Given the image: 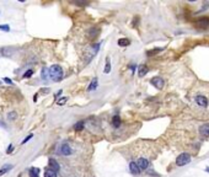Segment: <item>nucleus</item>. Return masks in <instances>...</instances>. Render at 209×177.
Instances as JSON below:
<instances>
[{
    "label": "nucleus",
    "instance_id": "1",
    "mask_svg": "<svg viewBox=\"0 0 209 177\" xmlns=\"http://www.w3.org/2000/svg\"><path fill=\"white\" fill-rule=\"evenodd\" d=\"M48 72H49L50 79H52L53 81H55V83H58V81H60L63 79V69H62L60 65L54 64L48 69Z\"/></svg>",
    "mask_w": 209,
    "mask_h": 177
},
{
    "label": "nucleus",
    "instance_id": "2",
    "mask_svg": "<svg viewBox=\"0 0 209 177\" xmlns=\"http://www.w3.org/2000/svg\"><path fill=\"white\" fill-rule=\"evenodd\" d=\"M188 162H191V155L187 154V153L180 154L179 156H177V159H176L177 166H185V165H187Z\"/></svg>",
    "mask_w": 209,
    "mask_h": 177
},
{
    "label": "nucleus",
    "instance_id": "3",
    "mask_svg": "<svg viewBox=\"0 0 209 177\" xmlns=\"http://www.w3.org/2000/svg\"><path fill=\"white\" fill-rule=\"evenodd\" d=\"M150 84L153 85L155 88H157V90H161V88L164 87V85H165V81H164V79L159 78V76H155L150 80Z\"/></svg>",
    "mask_w": 209,
    "mask_h": 177
},
{
    "label": "nucleus",
    "instance_id": "4",
    "mask_svg": "<svg viewBox=\"0 0 209 177\" xmlns=\"http://www.w3.org/2000/svg\"><path fill=\"white\" fill-rule=\"evenodd\" d=\"M196 26L200 30H208L209 28V17H202L196 22Z\"/></svg>",
    "mask_w": 209,
    "mask_h": 177
},
{
    "label": "nucleus",
    "instance_id": "5",
    "mask_svg": "<svg viewBox=\"0 0 209 177\" xmlns=\"http://www.w3.org/2000/svg\"><path fill=\"white\" fill-rule=\"evenodd\" d=\"M100 46H101L100 43H96V44H94V46L90 48V52H89V54H87V58H86V60H87V62H91L94 57L97 54L98 49H100Z\"/></svg>",
    "mask_w": 209,
    "mask_h": 177
},
{
    "label": "nucleus",
    "instance_id": "6",
    "mask_svg": "<svg viewBox=\"0 0 209 177\" xmlns=\"http://www.w3.org/2000/svg\"><path fill=\"white\" fill-rule=\"evenodd\" d=\"M59 153H60L62 155H64V156H69V155L73 153V150H72V148H70V145L65 143V144H63L62 147H60Z\"/></svg>",
    "mask_w": 209,
    "mask_h": 177
},
{
    "label": "nucleus",
    "instance_id": "7",
    "mask_svg": "<svg viewBox=\"0 0 209 177\" xmlns=\"http://www.w3.org/2000/svg\"><path fill=\"white\" fill-rule=\"evenodd\" d=\"M199 134L203 138H209V123H204L203 125H200Z\"/></svg>",
    "mask_w": 209,
    "mask_h": 177
},
{
    "label": "nucleus",
    "instance_id": "8",
    "mask_svg": "<svg viewBox=\"0 0 209 177\" xmlns=\"http://www.w3.org/2000/svg\"><path fill=\"white\" fill-rule=\"evenodd\" d=\"M196 102H197L198 106H202V107H207L208 106V98L205 96H202V95H198L197 97H196Z\"/></svg>",
    "mask_w": 209,
    "mask_h": 177
},
{
    "label": "nucleus",
    "instance_id": "9",
    "mask_svg": "<svg viewBox=\"0 0 209 177\" xmlns=\"http://www.w3.org/2000/svg\"><path fill=\"white\" fill-rule=\"evenodd\" d=\"M129 171L133 173V175H138V173H140V167L138 166V164L137 162H134V161H132L130 164H129Z\"/></svg>",
    "mask_w": 209,
    "mask_h": 177
},
{
    "label": "nucleus",
    "instance_id": "10",
    "mask_svg": "<svg viewBox=\"0 0 209 177\" xmlns=\"http://www.w3.org/2000/svg\"><path fill=\"white\" fill-rule=\"evenodd\" d=\"M148 72H149V68L145 65V64L139 65V68H138V75H139V78L145 76V75L148 74Z\"/></svg>",
    "mask_w": 209,
    "mask_h": 177
},
{
    "label": "nucleus",
    "instance_id": "11",
    "mask_svg": "<svg viewBox=\"0 0 209 177\" xmlns=\"http://www.w3.org/2000/svg\"><path fill=\"white\" fill-rule=\"evenodd\" d=\"M137 164H138V166L140 167V170H147L149 167V161L145 159V157H140Z\"/></svg>",
    "mask_w": 209,
    "mask_h": 177
},
{
    "label": "nucleus",
    "instance_id": "12",
    "mask_svg": "<svg viewBox=\"0 0 209 177\" xmlns=\"http://www.w3.org/2000/svg\"><path fill=\"white\" fill-rule=\"evenodd\" d=\"M48 165H49V169L50 170H53V171H55V172H58L59 171V164L54 159H49V161H48Z\"/></svg>",
    "mask_w": 209,
    "mask_h": 177
},
{
    "label": "nucleus",
    "instance_id": "13",
    "mask_svg": "<svg viewBox=\"0 0 209 177\" xmlns=\"http://www.w3.org/2000/svg\"><path fill=\"white\" fill-rule=\"evenodd\" d=\"M97 86H98V80H97V78H94L92 81L90 83V85H89L87 90H89V91H95V90L97 88Z\"/></svg>",
    "mask_w": 209,
    "mask_h": 177
},
{
    "label": "nucleus",
    "instance_id": "14",
    "mask_svg": "<svg viewBox=\"0 0 209 177\" xmlns=\"http://www.w3.org/2000/svg\"><path fill=\"white\" fill-rule=\"evenodd\" d=\"M117 43H118L119 47H127V46H129L130 44V40H128V38H119Z\"/></svg>",
    "mask_w": 209,
    "mask_h": 177
},
{
    "label": "nucleus",
    "instance_id": "15",
    "mask_svg": "<svg viewBox=\"0 0 209 177\" xmlns=\"http://www.w3.org/2000/svg\"><path fill=\"white\" fill-rule=\"evenodd\" d=\"M112 124L115 128H119V125H121V118H119V116H115L112 118Z\"/></svg>",
    "mask_w": 209,
    "mask_h": 177
},
{
    "label": "nucleus",
    "instance_id": "16",
    "mask_svg": "<svg viewBox=\"0 0 209 177\" xmlns=\"http://www.w3.org/2000/svg\"><path fill=\"white\" fill-rule=\"evenodd\" d=\"M30 177H38V173H40V170L38 169H36V167H31L30 169Z\"/></svg>",
    "mask_w": 209,
    "mask_h": 177
},
{
    "label": "nucleus",
    "instance_id": "17",
    "mask_svg": "<svg viewBox=\"0 0 209 177\" xmlns=\"http://www.w3.org/2000/svg\"><path fill=\"white\" fill-rule=\"evenodd\" d=\"M111 72V62H110V58L107 57L106 58V65H105V69H103V73L105 74H108Z\"/></svg>",
    "mask_w": 209,
    "mask_h": 177
},
{
    "label": "nucleus",
    "instance_id": "18",
    "mask_svg": "<svg viewBox=\"0 0 209 177\" xmlns=\"http://www.w3.org/2000/svg\"><path fill=\"white\" fill-rule=\"evenodd\" d=\"M84 125H85V122L84 121H80V122H78V123H75L74 124V129L75 130H83L84 129Z\"/></svg>",
    "mask_w": 209,
    "mask_h": 177
},
{
    "label": "nucleus",
    "instance_id": "19",
    "mask_svg": "<svg viewBox=\"0 0 209 177\" xmlns=\"http://www.w3.org/2000/svg\"><path fill=\"white\" fill-rule=\"evenodd\" d=\"M44 177H57V172L50 169H47L46 171H44Z\"/></svg>",
    "mask_w": 209,
    "mask_h": 177
},
{
    "label": "nucleus",
    "instance_id": "20",
    "mask_svg": "<svg viewBox=\"0 0 209 177\" xmlns=\"http://www.w3.org/2000/svg\"><path fill=\"white\" fill-rule=\"evenodd\" d=\"M12 169V165H5V166H3L1 169H0V176H3V175H5L8 171H10V170Z\"/></svg>",
    "mask_w": 209,
    "mask_h": 177
},
{
    "label": "nucleus",
    "instance_id": "21",
    "mask_svg": "<svg viewBox=\"0 0 209 177\" xmlns=\"http://www.w3.org/2000/svg\"><path fill=\"white\" fill-rule=\"evenodd\" d=\"M162 50V48H155L154 50H149V52H147V55H155L156 53H159V52H161Z\"/></svg>",
    "mask_w": 209,
    "mask_h": 177
},
{
    "label": "nucleus",
    "instance_id": "22",
    "mask_svg": "<svg viewBox=\"0 0 209 177\" xmlns=\"http://www.w3.org/2000/svg\"><path fill=\"white\" fill-rule=\"evenodd\" d=\"M67 101H68V97H60V100H57V105L63 106V105L67 103Z\"/></svg>",
    "mask_w": 209,
    "mask_h": 177
},
{
    "label": "nucleus",
    "instance_id": "23",
    "mask_svg": "<svg viewBox=\"0 0 209 177\" xmlns=\"http://www.w3.org/2000/svg\"><path fill=\"white\" fill-rule=\"evenodd\" d=\"M48 75H49L48 69H46V68H44V69H42V79H44V80H46Z\"/></svg>",
    "mask_w": 209,
    "mask_h": 177
},
{
    "label": "nucleus",
    "instance_id": "24",
    "mask_svg": "<svg viewBox=\"0 0 209 177\" xmlns=\"http://www.w3.org/2000/svg\"><path fill=\"white\" fill-rule=\"evenodd\" d=\"M32 74H33V70H31V69H30V70H27L26 73H25V74H23V79H27V78H31V76H32Z\"/></svg>",
    "mask_w": 209,
    "mask_h": 177
},
{
    "label": "nucleus",
    "instance_id": "25",
    "mask_svg": "<svg viewBox=\"0 0 209 177\" xmlns=\"http://www.w3.org/2000/svg\"><path fill=\"white\" fill-rule=\"evenodd\" d=\"M0 31H6V32H9L10 26L9 25H0Z\"/></svg>",
    "mask_w": 209,
    "mask_h": 177
},
{
    "label": "nucleus",
    "instance_id": "26",
    "mask_svg": "<svg viewBox=\"0 0 209 177\" xmlns=\"http://www.w3.org/2000/svg\"><path fill=\"white\" fill-rule=\"evenodd\" d=\"M32 137H33L32 134H30V135H27V137H26V138H25V139H23V140H22V144H26V143H27V142H28V140H30V139H31V138H32Z\"/></svg>",
    "mask_w": 209,
    "mask_h": 177
},
{
    "label": "nucleus",
    "instance_id": "27",
    "mask_svg": "<svg viewBox=\"0 0 209 177\" xmlns=\"http://www.w3.org/2000/svg\"><path fill=\"white\" fill-rule=\"evenodd\" d=\"M16 113L15 112H11V113H9V119H15L16 118Z\"/></svg>",
    "mask_w": 209,
    "mask_h": 177
},
{
    "label": "nucleus",
    "instance_id": "28",
    "mask_svg": "<svg viewBox=\"0 0 209 177\" xmlns=\"http://www.w3.org/2000/svg\"><path fill=\"white\" fill-rule=\"evenodd\" d=\"M12 149H14V147H12V144H10V145H9V149H8V154H10V153H11Z\"/></svg>",
    "mask_w": 209,
    "mask_h": 177
},
{
    "label": "nucleus",
    "instance_id": "29",
    "mask_svg": "<svg viewBox=\"0 0 209 177\" xmlns=\"http://www.w3.org/2000/svg\"><path fill=\"white\" fill-rule=\"evenodd\" d=\"M4 81H5V83H8V84H12V81L9 78H4Z\"/></svg>",
    "mask_w": 209,
    "mask_h": 177
},
{
    "label": "nucleus",
    "instance_id": "30",
    "mask_svg": "<svg viewBox=\"0 0 209 177\" xmlns=\"http://www.w3.org/2000/svg\"><path fill=\"white\" fill-rule=\"evenodd\" d=\"M205 171H207V172H209V167H207V169H205Z\"/></svg>",
    "mask_w": 209,
    "mask_h": 177
}]
</instances>
